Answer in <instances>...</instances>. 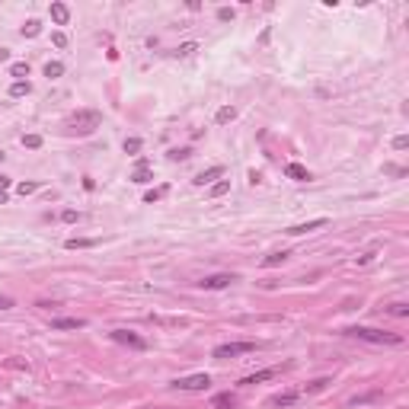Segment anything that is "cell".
I'll return each instance as SVG.
<instances>
[{
    "label": "cell",
    "instance_id": "cell-11",
    "mask_svg": "<svg viewBox=\"0 0 409 409\" xmlns=\"http://www.w3.org/2000/svg\"><path fill=\"white\" fill-rule=\"evenodd\" d=\"M150 163L147 160H138V166H135V173H131V183H138V186H144V183H150Z\"/></svg>",
    "mask_w": 409,
    "mask_h": 409
},
{
    "label": "cell",
    "instance_id": "cell-7",
    "mask_svg": "<svg viewBox=\"0 0 409 409\" xmlns=\"http://www.w3.org/2000/svg\"><path fill=\"white\" fill-rule=\"evenodd\" d=\"M320 227H326V218H314V221H307V224H291L285 234H291V237H300V234H310V231H320Z\"/></svg>",
    "mask_w": 409,
    "mask_h": 409
},
{
    "label": "cell",
    "instance_id": "cell-23",
    "mask_svg": "<svg viewBox=\"0 0 409 409\" xmlns=\"http://www.w3.org/2000/svg\"><path fill=\"white\" fill-rule=\"evenodd\" d=\"M10 74L19 77V80H26V77H29V64H26V61H13V64H10Z\"/></svg>",
    "mask_w": 409,
    "mask_h": 409
},
{
    "label": "cell",
    "instance_id": "cell-40",
    "mask_svg": "<svg viewBox=\"0 0 409 409\" xmlns=\"http://www.w3.org/2000/svg\"><path fill=\"white\" fill-rule=\"evenodd\" d=\"M7 189H10V179H7L4 173H0V195H4V192H7Z\"/></svg>",
    "mask_w": 409,
    "mask_h": 409
},
{
    "label": "cell",
    "instance_id": "cell-4",
    "mask_svg": "<svg viewBox=\"0 0 409 409\" xmlns=\"http://www.w3.org/2000/svg\"><path fill=\"white\" fill-rule=\"evenodd\" d=\"M256 348V342H224V345H218L214 348V358H237V355H246V352H252Z\"/></svg>",
    "mask_w": 409,
    "mask_h": 409
},
{
    "label": "cell",
    "instance_id": "cell-29",
    "mask_svg": "<svg viewBox=\"0 0 409 409\" xmlns=\"http://www.w3.org/2000/svg\"><path fill=\"white\" fill-rule=\"evenodd\" d=\"M141 150V138H128L125 141V154H138Z\"/></svg>",
    "mask_w": 409,
    "mask_h": 409
},
{
    "label": "cell",
    "instance_id": "cell-26",
    "mask_svg": "<svg viewBox=\"0 0 409 409\" xmlns=\"http://www.w3.org/2000/svg\"><path fill=\"white\" fill-rule=\"evenodd\" d=\"M166 157H170V160H189L192 150H189V147H173L170 154H166Z\"/></svg>",
    "mask_w": 409,
    "mask_h": 409
},
{
    "label": "cell",
    "instance_id": "cell-14",
    "mask_svg": "<svg viewBox=\"0 0 409 409\" xmlns=\"http://www.w3.org/2000/svg\"><path fill=\"white\" fill-rule=\"evenodd\" d=\"M275 374H278V368H266V371H256V374L243 377L240 384H262V380H269V377H275Z\"/></svg>",
    "mask_w": 409,
    "mask_h": 409
},
{
    "label": "cell",
    "instance_id": "cell-36",
    "mask_svg": "<svg viewBox=\"0 0 409 409\" xmlns=\"http://www.w3.org/2000/svg\"><path fill=\"white\" fill-rule=\"evenodd\" d=\"M218 19H221V22H227V19H234V10H227V7H221V10H218Z\"/></svg>",
    "mask_w": 409,
    "mask_h": 409
},
{
    "label": "cell",
    "instance_id": "cell-37",
    "mask_svg": "<svg viewBox=\"0 0 409 409\" xmlns=\"http://www.w3.org/2000/svg\"><path fill=\"white\" fill-rule=\"evenodd\" d=\"M7 368H16V371H26V362H16V358H7Z\"/></svg>",
    "mask_w": 409,
    "mask_h": 409
},
{
    "label": "cell",
    "instance_id": "cell-19",
    "mask_svg": "<svg viewBox=\"0 0 409 409\" xmlns=\"http://www.w3.org/2000/svg\"><path fill=\"white\" fill-rule=\"evenodd\" d=\"M234 118H237V109H234V106H224V109H218L214 122H218V125H227V122H234Z\"/></svg>",
    "mask_w": 409,
    "mask_h": 409
},
{
    "label": "cell",
    "instance_id": "cell-9",
    "mask_svg": "<svg viewBox=\"0 0 409 409\" xmlns=\"http://www.w3.org/2000/svg\"><path fill=\"white\" fill-rule=\"evenodd\" d=\"M87 326V320H80V317H58L52 320V329H83Z\"/></svg>",
    "mask_w": 409,
    "mask_h": 409
},
{
    "label": "cell",
    "instance_id": "cell-38",
    "mask_svg": "<svg viewBox=\"0 0 409 409\" xmlns=\"http://www.w3.org/2000/svg\"><path fill=\"white\" fill-rule=\"evenodd\" d=\"M371 259H374V252H365V256H358L355 262H358V266H368V262H371Z\"/></svg>",
    "mask_w": 409,
    "mask_h": 409
},
{
    "label": "cell",
    "instance_id": "cell-20",
    "mask_svg": "<svg viewBox=\"0 0 409 409\" xmlns=\"http://www.w3.org/2000/svg\"><path fill=\"white\" fill-rule=\"evenodd\" d=\"M231 192V179H221V183H214L211 189H208V195L211 198H221V195H227Z\"/></svg>",
    "mask_w": 409,
    "mask_h": 409
},
{
    "label": "cell",
    "instance_id": "cell-16",
    "mask_svg": "<svg viewBox=\"0 0 409 409\" xmlns=\"http://www.w3.org/2000/svg\"><path fill=\"white\" fill-rule=\"evenodd\" d=\"M96 243H99V240H90V237H70L67 240V249H90V246H96Z\"/></svg>",
    "mask_w": 409,
    "mask_h": 409
},
{
    "label": "cell",
    "instance_id": "cell-30",
    "mask_svg": "<svg viewBox=\"0 0 409 409\" xmlns=\"http://www.w3.org/2000/svg\"><path fill=\"white\" fill-rule=\"evenodd\" d=\"M35 189H39V183H19V186H16V192H19V195H32Z\"/></svg>",
    "mask_w": 409,
    "mask_h": 409
},
{
    "label": "cell",
    "instance_id": "cell-13",
    "mask_svg": "<svg viewBox=\"0 0 409 409\" xmlns=\"http://www.w3.org/2000/svg\"><path fill=\"white\" fill-rule=\"evenodd\" d=\"M52 19H55V26H67V19H70V10H67V4H52Z\"/></svg>",
    "mask_w": 409,
    "mask_h": 409
},
{
    "label": "cell",
    "instance_id": "cell-34",
    "mask_svg": "<svg viewBox=\"0 0 409 409\" xmlns=\"http://www.w3.org/2000/svg\"><path fill=\"white\" fill-rule=\"evenodd\" d=\"M406 147H409V138H406V135L393 138V150H406Z\"/></svg>",
    "mask_w": 409,
    "mask_h": 409
},
{
    "label": "cell",
    "instance_id": "cell-21",
    "mask_svg": "<svg viewBox=\"0 0 409 409\" xmlns=\"http://www.w3.org/2000/svg\"><path fill=\"white\" fill-rule=\"evenodd\" d=\"M61 74H64V64H61V61H48V64H45V77H48V80H58Z\"/></svg>",
    "mask_w": 409,
    "mask_h": 409
},
{
    "label": "cell",
    "instance_id": "cell-17",
    "mask_svg": "<svg viewBox=\"0 0 409 409\" xmlns=\"http://www.w3.org/2000/svg\"><path fill=\"white\" fill-rule=\"evenodd\" d=\"M288 256H291V252H288V249H278V252H269V256L262 259V266H266V269H272V266H282V262H285Z\"/></svg>",
    "mask_w": 409,
    "mask_h": 409
},
{
    "label": "cell",
    "instance_id": "cell-3",
    "mask_svg": "<svg viewBox=\"0 0 409 409\" xmlns=\"http://www.w3.org/2000/svg\"><path fill=\"white\" fill-rule=\"evenodd\" d=\"M208 387H211L208 374H189V377L173 380V390H186V393H198V390H208Z\"/></svg>",
    "mask_w": 409,
    "mask_h": 409
},
{
    "label": "cell",
    "instance_id": "cell-18",
    "mask_svg": "<svg viewBox=\"0 0 409 409\" xmlns=\"http://www.w3.org/2000/svg\"><path fill=\"white\" fill-rule=\"evenodd\" d=\"M32 93V83L29 80H16L13 87H10V96H13V99H19V96H29Z\"/></svg>",
    "mask_w": 409,
    "mask_h": 409
},
{
    "label": "cell",
    "instance_id": "cell-27",
    "mask_svg": "<svg viewBox=\"0 0 409 409\" xmlns=\"http://www.w3.org/2000/svg\"><path fill=\"white\" fill-rule=\"evenodd\" d=\"M195 52H198V45H195V42H186V45H179V48H176V55H179V58H189V55H195Z\"/></svg>",
    "mask_w": 409,
    "mask_h": 409
},
{
    "label": "cell",
    "instance_id": "cell-42",
    "mask_svg": "<svg viewBox=\"0 0 409 409\" xmlns=\"http://www.w3.org/2000/svg\"><path fill=\"white\" fill-rule=\"evenodd\" d=\"M0 205H7V192H4V195H0Z\"/></svg>",
    "mask_w": 409,
    "mask_h": 409
},
{
    "label": "cell",
    "instance_id": "cell-28",
    "mask_svg": "<svg viewBox=\"0 0 409 409\" xmlns=\"http://www.w3.org/2000/svg\"><path fill=\"white\" fill-rule=\"evenodd\" d=\"M326 384H329L326 377H317V380H310V384H307V393H320V390H326Z\"/></svg>",
    "mask_w": 409,
    "mask_h": 409
},
{
    "label": "cell",
    "instance_id": "cell-12",
    "mask_svg": "<svg viewBox=\"0 0 409 409\" xmlns=\"http://www.w3.org/2000/svg\"><path fill=\"white\" fill-rule=\"evenodd\" d=\"M285 176L294 179V183H307V179H310L307 166H300V163H288V166H285Z\"/></svg>",
    "mask_w": 409,
    "mask_h": 409
},
{
    "label": "cell",
    "instance_id": "cell-39",
    "mask_svg": "<svg viewBox=\"0 0 409 409\" xmlns=\"http://www.w3.org/2000/svg\"><path fill=\"white\" fill-rule=\"evenodd\" d=\"M7 307H13V297H4V294H0V310H7Z\"/></svg>",
    "mask_w": 409,
    "mask_h": 409
},
{
    "label": "cell",
    "instance_id": "cell-8",
    "mask_svg": "<svg viewBox=\"0 0 409 409\" xmlns=\"http://www.w3.org/2000/svg\"><path fill=\"white\" fill-rule=\"evenodd\" d=\"M297 396H300L297 390H285V393H275V396H269V400H266V406H282V409H285V406H294V403H297Z\"/></svg>",
    "mask_w": 409,
    "mask_h": 409
},
{
    "label": "cell",
    "instance_id": "cell-15",
    "mask_svg": "<svg viewBox=\"0 0 409 409\" xmlns=\"http://www.w3.org/2000/svg\"><path fill=\"white\" fill-rule=\"evenodd\" d=\"M211 406H214V409H234V406H237V396H234V393H218V396L211 400Z\"/></svg>",
    "mask_w": 409,
    "mask_h": 409
},
{
    "label": "cell",
    "instance_id": "cell-32",
    "mask_svg": "<svg viewBox=\"0 0 409 409\" xmlns=\"http://www.w3.org/2000/svg\"><path fill=\"white\" fill-rule=\"evenodd\" d=\"M384 173H387V176H406V170H403V166H393V163H387V166H384Z\"/></svg>",
    "mask_w": 409,
    "mask_h": 409
},
{
    "label": "cell",
    "instance_id": "cell-25",
    "mask_svg": "<svg viewBox=\"0 0 409 409\" xmlns=\"http://www.w3.org/2000/svg\"><path fill=\"white\" fill-rule=\"evenodd\" d=\"M22 147L39 150V147H42V135H22Z\"/></svg>",
    "mask_w": 409,
    "mask_h": 409
},
{
    "label": "cell",
    "instance_id": "cell-31",
    "mask_svg": "<svg viewBox=\"0 0 409 409\" xmlns=\"http://www.w3.org/2000/svg\"><path fill=\"white\" fill-rule=\"evenodd\" d=\"M77 218H80V214H77L74 208H64V211H61V221H64V224H74Z\"/></svg>",
    "mask_w": 409,
    "mask_h": 409
},
{
    "label": "cell",
    "instance_id": "cell-5",
    "mask_svg": "<svg viewBox=\"0 0 409 409\" xmlns=\"http://www.w3.org/2000/svg\"><path fill=\"white\" fill-rule=\"evenodd\" d=\"M237 282L234 272H218V275H208V278H201L198 288H205V291H221V288H231Z\"/></svg>",
    "mask_w": 409,
    "mask_h": 409
},
{
    "label": "cell",
    "instance_id": "cell-33",
    "mask_svg": "<svg viewBox=\"0 0 409 409\" xmlns=\"http://www.w3.org/2000/svg\"><path fill=\"white\" fill-rule=\"evenodd\" d=\"M163 192H166V189H154V192H147V195H144V201H147V205H154L157 198H163Z\"/></svg>",
    "mask_w": 409,
    "mask_h": 409
},
{
    "label": "cell",
    "instance_id": "cell-2",
    "mask_svg": "<svg viewBox=\"0 0 409 409\" xmlns=\"http://www.w3.org/2000/svg\"><path fill=\"white\" fill-rule=\"evenodd\" d=\"M99 122H103V115L96 112V109H80L77 115H70V122H67V131H70V135H80V138H87V135H93V131L99 128Z\"/></svg>",
    "mask_w": 409,
    "mask_h": 409
},
{
    "label": "cell",
    "instance_id": "cell-22",
    "mask_svg": "<svg viewBox=\"0 0 409 409\" xmlns=\"http://www.w3.org/2000/svg\"><path fill=\"white\" fill-rule=\"evenodd\" d=\"M19 32L26 35V39H35V35L42 32V22H39V19H26V26H22Z\"/></svg>",
    "mask_w": 409,
    "mask_h": 409
},
{
    "label": "cell",
    "instance_id": "cell-1",
    "mask_svg": "<svg viewBox=\"0 0 409 409\" xmlns=\"http://www.w3.org/2000/svg\"><path fill=\"white\" fill-rule=\"evenodd\" d=\"M345 336H352V339H362V342H374V345H400V342H403V336L384 333V329H371V326H348Z\"/></svg>",
    "mask_w": 409,
    "mask_h": 409
},
{
    "label": "cell",
    "instance_id": "cell-24",
    "mask_svg": "<svg viewBox=\"0 0 409 409\" xmlns=\"http://www.w3.org/2000/svg\"><path fill=\"white\" fill-rule=\"evenodd\" d=\"M387 314H390V317H409V304L396 300V304H390V307H387Z\"/></svg>",
    "mask_w": 409,
    "mask_h": 409
},
{
    "label": "cell",
    "instance_id": "cell-35",
    "mask_svg": "<svg viewBox=\"0 0 409 409\" xmlns=\"http://www.w3.org/2000/svg\"><path fill=\"white\" fill-rule=\"evenodd\" d=\"M52 42H55L58 48H64V45H67V35H64V32H55V35H52Z\"/></svg>",
    "mask_w": 409,
    "mask_h": 409
},
{
    "label": "cell",
    "instance_id": "cell-6",
    "mask_svg": "<svg viewBox=\"0 0 409 409\" xmlns=\"http://www.w3.org/2000/svg\"><path fill=\"white\" fill-rule=\"evenodd\" d=\"M109 336H112L115 342H122V345H131V348H147V342H144L138 333H131V329H112Z\"/></svg>",
    "mask_w": 409,
    "mask_h": 409
},
{
    "label": "cell",
    "instance_id": "cell-10",
    "mask_svg": "<svg viewBox=\"0 0 409 409\" xmlns=\"http://www.w3.org/2000/svg\"><path fill=\"white\" fill-rule=\"evenodd\" d=\"M224 176V166H211V170H201L195 176V186H214V179Z\"/></svg>",
    "mask_w": 409,
    "mask_h": 409
},
{
    "label": "cell",
    "instance_id": "cell-41",
    "mask_svg": "<svg viewBox=\"0 0 409 409\" xmlns=\"http://www.w3.org/2000/svg\"><path fill=\"white\" fill-rule=\"evenodd\" d=\"M4 61H10V52H7V48H0V64H4Z\"/></svg>",
    "mask_w": 409,
    "mask_h": 409
}]
</instances>
